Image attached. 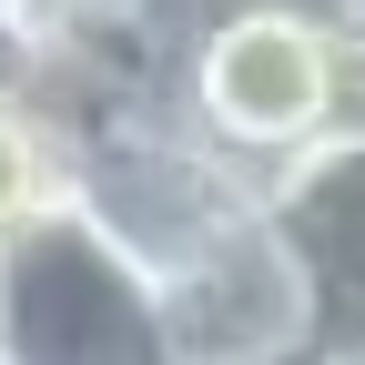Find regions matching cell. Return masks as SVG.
<instances>
[{"mask_svg": "<svg viewBox=\"0 0 365 365\" xmlns=\"http://www.w3.org/2000/svg\"><path fill=\"white\" fill-rule=\"evenodd\" d=\"M163 314V365H284L314 345V304L294 254L274 244V223H234L213 254H193L182 274L153 284Z\"/></svg>", "mask_w": 365, "mask_h": 365, "instance_id": "277c9868", "label": "cell"}, {"mask_svg": "<svg viewBox=\"0 0 365 365\" xmlns=\"http://www.w3.org/2000/svg\"><path fill=\"white\" fill-rule=\"evenodd\" d=\"M264 213V182L223 163L163 91H81L71 102V223H91L143 284L213 254Z\"/></svg>", "mask_w": 365, "mask_h": 365, "instance_id": "7a4b0ae2", "label": "cell"}, {"mask_svg": "<svg viewBox=\"0 0 365 365\" xmlns=\"http://www.w3.org/2000/svg\"><path fill=\"white\" fill-rule=\"evenodd\" d=\"M153 91L254 182L355 122L345 31L314 0H182Z\"/></svg>", "mask_w": 365, "mask_h": 365, "instance_id": "6da1fadb", "label": "cell"}, {"mask_svg": "<svg viewBox=\"0 0 365 365\" xmlns=\"http://www.w3.org/2000/svg\"><path fill=\"white\" fill-rule=\"evenodd\" d=\"M284 365H325V355H314V345H304V355H284Z\"/></svg>", "mask_w": 365, "mask_h": 365, "instance_id": "ba28073f", "label": "cell"}, {"mask_svg": "<svg viewBox=\"0 0 365 365\" xmlns=\"http://www.w3.org/2000/svg\"><path fill=\"white\" fill-rule=\"evenodd\" d=\"M264 223L294 254L314 304V355L365 365V122L325 132L314 153L264 173Z\"/></svg>", "mask_w": 365, "mask_h": 365, "instance_id": "5b68a950", "label": "cell"}, {"mask_svg": "<svg viewBox=\"0 0 365 365\" xmlns=\"http://www.w3.org/2000/svg\"><path fill=\"white\" fill-rule=\"evenodd\" d=\"M0 365H163L153 284L91 223H31L0 244Z\"/></svg>", "mask_w": 365, "mask_h": 365, "instance_id": "3957f363", "label": "cell"}, {"mask_svg": "<svg viewBox=\"0 0 365 365\" xmlns=\"http://www.w3.org/2000/svg\"><path fill=\"white\" fill-rule=\"evenodd\" d=\"M71 213V102L41 71L0 81V244Z\"/></svg>", "mask_w": 365, "mask_h": 365, "instance_id": "8992f818", "label": "cell"}, {"mask_svg": "<svg viewBox=\"0 0 365 365\" xmlns=\"http://www.w3.org/2000/svg\"><path fill=\"white\" fill-rule=\"evenodd\" d=\"M11 71H31V61H21V51H11V41H0V81H11Z\"/></svg>", "mask_w": 365, "mask_h": 365, "instance_id": "52a82bcc", "label": "cell"}]
</instances>
